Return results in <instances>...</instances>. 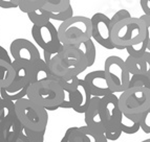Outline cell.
<instances>
[{
  "label": "cell",
  "instance_id": "obj_1",
  "mask_svg": "<svg viewBox=\"0 0 150 142\" xmlns=\"http://www.w3.org/2000/svg\"><path fill=\"white\" fill-rule=\"evenodd\" d=\"M43 60L47 64L53 80H68L78 77L88 68L84 53L78 47L63 45L60 51H43Z\"/></svg>",
  "mask_w": 150,
  "mask_h": 142
},
{
  "label": "cell",
  "instance_id": "obj_2",
  "mask_svg": "<svg viewBox=\"0 0 150 142\" xmlns=\"http://www.w3.org/2000/svg\"><path fill=\"white\" fill-rule=\"evenodd\" d=\"M111 39L115 49H126L146 39V25L140 18L130 17L111 28Z\"/></svg>",
  "mask_w": 150,
  "mask_h": 142
},
{
  "label": "cell",
  "instance_id": "obj_3",
  "mask_svg": "<svg viewBox=\"0 0 150 142\" xmlns=\"http://www.w3.org/2000/svg\"><path fill=\"white\" fill-rule=\"evenodd\" d=\"M26 97L47 111H56L64 101V90L56 80H42L30 86Z\"/></svg>",
  "mask_w": 150,
  "mask_h": 142
},
{
  "label": "cell",
  "instance_id": "obj_4",
  "mask_svg": "<svg viewBox=\"0 0 150 142\" xmlns=\"http://www.w3.org/2000/svg\"><path fill=\"white\" fill-rule=\"evenodd\" d=\"M58 33L63 45L78 47L82 43L93 39L91 19L84 16H74L61 23L58 27Z\"/></svg>",
  "mask_w": 150,
  "mask_h": 142
},
{
  "label": "cell",
  "instance_id": "obj_5",
  "mask_svg": "<svg viewBox=\"0 0 150 142\" xmlns=\"http://www.w3.org/2000/svg\"><path fill=\"white\" fill-rule=\"evenodd\" d=\"M16 114L24 129L45 132L48 123V111L24 97L15 102Z\"/></svg>",
  "mask_w": 150,
  "mask_h": 142
},
{
  "label": "cell",
  "instance_id": "obj_6",
  "mask_svg": "<svg viewBox=\"0 0 150 142\" xmlns=\"http://www.w3.org/2000/svg\"><path fill=\"white\" fill-rule=\"evenodd\" d=\"M102 116L104 123V134L108 141H115L123 134L121 129L123 113L120 109L119 97L111 93L102 97Z\"/></svg>",
  "mask_w": 150,
  "mask_h": 142
},
{
  "label": "cell",
  "instance_id": "obj_7",
  "mask_svg": "<svg viewBox=\"0 0 150 142\" xmlns=\"http://www.w3.org/2000/svg\"><path fill=\"white\" fill-rule=\"evenodd\" d=\"M104 72L113 93H123L129 88L130 77L125 60L118 55H110L104 63Z\"/></svg>",
  "mask_w": 150,
  "mask_h": 142
},
{
  "label": "cell",
  "instance_id": "obj_8",
  "mask_svg": "<svg viewBox=\"0 0 150 142\" xmlns=\"http://www.w3.org/2000/svg\"><path fill=\"white\" fill-rule=\"evenodd\" d=\"M123 114L140 115L150 108V89L143 87L128 88L119 97Z\"/></svg>",
  "mask_w": 150,
  "mask_h": 142
},
{
  "label": "cell",
  "instance_id": "obj_9",
  "mask_svg": "<svg viewBox=\"0 0 150 142\" xmlns=\"http://www.w3.org/2000/svg\"><path fill=\"white\" fill-rule=\"evenodd\" d=\"M12 65L15 69V78L11 86L0 88V95L3 99L16 102L28 96V88L30 86V66L17 61H13Z\"/></svg>",
  "mask_w": 150,
  "mask_h": 142
},
{
  "label": "cell",
  "instance_id": "obj_10",
  "mask_svg": "<svg viewBox=\"0 0 150 142\" xmlns=\"http://www.w3.org/2000/svg\"><path fill=\"white\" fill-rule=\"evenodd\" d=\"M30 34L34 41L43 51L57 53L63 47V44L59 38L58 28H56L52 22H48L42 26L33 25Z\"/></svg>",
  "mask_w": 150,
  "mask_h": 142
},
{
  "label": "cell",
  "instance_id": "obj_11",
  "mask_svg": "<svg viewBox=\"0 0 150 142\" xmlns=\"http://www.w3.org/2000/svg\"><path fill=\"white\" fill-rule=\"evenodd\" d=\"M10 51L13 60L25 64L30 67L41 59L39 49L36 47L35 44L23 38L15 39L11 43Z\"/></svg>",
  "mask_w": 150,
  "mask_h": 142
},
{
  "label": "cell",
  "instance_id": "obj_12",
  "mask_svg": "<svg viewBox=\"0 0 150 142\" xmlns=\"http://www.w3.org/2000/svg\"><path fill=\"white\" fill-rule=\"evenodd\" d=\"M91 19L93 24V39L106 49H115L111 39L110 18L103 13H96Z\"/></svg>",
  "mask_w": 150,
  "mask_h": 142
},
{
  "label": "cell",
  "instance_id": "obj_13",
  "mask_svg": "<svg viewBox=\"0 0 150 142\" xmlns=\"http://www.w3.org/2000/svg\"><path fill=\"white\" fill-rule=\"evenodd\" d=\"M93 97H104L113 93L108 85L104 70H95L87 73L83 78Z\"/></svg>",
  "mask_w": 150,
  "mask_h": 142
},
{
  "label": "cell",
  "instance_id": "obj_14",
  "mask_svg": "<svg viewBox=\"0 0 150 142\" xmlns=\"http://www.w3.org/2000/svg\"><path fill=\"white\" fill-rule=\"evenodd\" d=\"M85 125L97 131L104 133V123L102 116V98L93 97L88 106L86 112L84 113Z\"/></svg>",
  "mask_w": 150,
  "mask_h": 142
},
{
  "label": "cell",
  "instance_id": "obj_15",
  "mask_svg": "<svg viewBox=\"0 0 150 142\" xmlns=\"http://www.w3.org/2000/svg\"><path fill=\"white\" fill-rule=\"evenodd\" d=\"M91 98H93V96L90 94L84 80L80 78L75 91V100H74L73 110L76 113L84 114L87 110L88 106H89L90 101H91Z\"/></svg>",
  "mask_w": 150,
  "mask_h": 142
},
{
  "label": "cell",
  "instance_id": "obj_16",
  "mask_svg": "<svg viewBox=\"0 0 150 142\" xmlns=\"http://www.w3.org/2000/svg\"><path fill=\"white\" fill-rule=\"evenodd\" d=\"M17 117L15 102L8 99L0 100V132Z\"/></svg>",
  "mask_w": 150,
  "mask_h": 142
},
{
  "label": "cell",
  "instance_id": "obj_17",
  "mask_svg": "<svg viewBox=\"0 0 150 142\" xmlns=\"http://www.w3.org/2000/svg\"><path fill=\"white\" fill-rule=\"evenodd\" d=\"M30 85L36 84V83L42 82V80H52V77H53L47 64L45 63V61L43 59H40L34 65L30 66Z\"/></svg>",
  "mask_w": 150,
  "mask_h": 142
},
{
  "label": "cell",
  "instance_id": "obj_18",
  "mask_svg": "<svg viewBox=\"0 0 150 142\" xmlns=\"http://www.w3.org/2000/svg\"><path fill=\"white\" fill-rule=\"evenodd\" d=\"M23 125L20 122V120L16 117L13 120L12 123L3 129L0 132V142H12L15 139H17L21 134H23Z\"/></svg>",
  "mask_w": 150,
  "mask_h": 142
},
{
  "label": "cell",
  "instance_id": "obj_19",
  "mask_svg": "<svg viewBox=\"0 0 150 142\" xmlns=\"http://www.w3.org/2000/svg\"><path fill=\"white\" fill-rule=\"evenodd\" d=\"M141 115H126L123 114L121 121V129L123 134L134 135L141 129Z\"/></svg>",
  "mask_w": 150,
  "mask_h": 142
},
{
  "label": "cell",
  "instance_id": "obj_20",
  "mask_svg": "<svg viewBox=\"0 0 150 142\" xmlns=\"http://www.w3.org/2000/svg\"><path fill=\"white\" fill-rule=\"evenodd\" d=\"M60 142H90L84 127H71L66 130Z\"/></svg>",
  "mask_w": 150,
  "mask_h": 142
},
{
  "label": "cell",
  "instance_id": "obj_21",
  "mask_svg": "<svg viewBox=\"0 0 150 142\" xmlns=\"http://www.w3.org/2000/svg\"><path fill=\"white\" fill-rule=\"evenodd\" d=\"M15 78V69L11 63L0 60V88H6L12 85Z\"/></svg>",
  "mask_w": 150,
  "mask_h": 142
},
{
  "label": "cell",
  "instance_id": "obj_22",
  "mask_svg": "<svg viewBox=\"0 0 150 142\" xmlns=\"http://www.w3.org/2000/svg\"><path fill=\"white\" fill-rule=\"evenodd\" d=\"M126 66L131 75L145 74L146 73V63L144 57H134L131 55H128L125 60Z\"/></svg>",
  "mask_w": 150,
  "mask_h": 142
},
{
  "label": "cell",
  "instance_id": "obj_23",
  "mask_svg": "<svg viewBox=\"0 0 150 142\" xmlns=\"http://www.w3.org/2000/svg\"><path fill=\"white\" fill-rule=\"evenodd\" d=\"M13 1L18 5L21 12L28 14L30 12H35L42 8L48 0H13Z\"/></svg>",
  "mask_w": 150,
  "mask_h": 142
},
{
  "label": "cell",
  "instance_id": "obj_24",
  "mask_svg": "<svg viewBox=\"0 0 150 142\" xmlns=\"http://www.w3.org/2000/svg\"><path fill=\"white\" fill-rule=\"evenodd\" d=\"M28 17L30 21L33 23V25H37V26H42V25L47 24L50 22V13L47 12L44 8H40L35 12H30L28 14Z\"/></svg>",
  "mask_w": 150,
  "mask_h": 142
},
{
  "label": "cell",
  "instance_id": "obj_25",
  "mask_svg": "<svg viewBox=\"0 0 150 142\" xmlns=\"http://www.w3.org/2000/svg\"><path fill=\"white\" fill-rule=\"evenodd\" d=\"M78 48L84 53L86 60H87L88 68L91 67V66L95 64L96 62V57H97V50H96L95 43H93V39L86 41V42L82 43L81 45L78 46Z\"/></svg>",
  "mask_w": 150,
  "mask_h": 142
},
{
  "label": "cell",
  "instance_id": "obj_26",
  "mask_svg": "<svg viewBox=\"0 0 150 142\" xmlns=\"http://www.w3.org/2000/svg\"><path fill=\"white\" fill-rule=\"evenodd\" d=\"M70 5V0H48L43 8L50 13H61L67 10Z\"/></svg>",
  "mask_w": 150,
  "mask_h": 142
},
{
  "label": "cell",
  "instance_id": "obj_27",
  "mask_svg": "<svg viewBox=\"0 0 150 142\" xmlns=\"http://www.w3.org/2000/svg\"><path fill=\"white\" fill-rule=\"evenodd\" d=\"M126 51H127L128 55H131V57H144L145 53L148 51V46H147V42H146V39L144 41H142L141 43L128 46L126 48Z\"/></svg>",
  "mask_w": 150,
  "mask_h": 142
},
{
  "label": "cell",
  "instance_id": "obj_28",
  "mask_svg": "<svg viewBox=\"0 0 150 142\" xmlns=\"http://www.w3.org/2000/svg\"><path fill=\"white\" fill-rule=\"evenodd\" d=\"M132 87H143L150 89V76L146 74L131 75L129 83V88Z\"/></svg>",
  "mask_w": 150,
  "mask_h": 142
},
{
  "label": "cell",
  "instance_id": "obj_29",
  "mask_svg": "<svg viewBox=\"0 0 150 142\" xmlns=\"http://www.w3.org/2000/svg\"><path fill=\"white\" fill-rule=\"evenodd\" d=\"M73 17H74V10L71 5H70L66 10H64V12L50 13V19H52V20L61 21V22H64V21L68 20V19H70V18H73Z\"/></svg>",
  "mask_w": 150,
  "mask_h": 142
},
{
  "label": "cell",
  "instance_id": "obj_30",
  "mask_svg": "<svg viewBox=\"0 0 150 142\" xmlns=\"http://www.w3.org/2000/svg\"><path fill=\"white\" fill-rule=\"evenodd\" d=\"M23 133L28 138V142H44L45 132H37L28 129H23Z\"/></svg>",
  "mask_w": 150,
  "mask_h": 142
},
{
  "label": "cell",
  "instance_id": "obj_31",
  "mask_svg": "<svg viewBox=\"0 0 150 142\" xmlns=\"http://www.w3.org/2000/svg\"><path fill=\"white\" fill-rule=\"evenodd\" d=\"M131 15H130V13L128 12L127 10L125 8H122V10H119L117 13H115V15L112 17L110 18V25H111V28L115 26V24H118L119 22L121 21L125 20L127 18H130Z\"/></svg>",
  "mask_w": 150,
  "mask_h": 142
},
{
  "label": "cell",
  "instance_id": "obj_32",
  "mask_svg": "<svg viewBox=\"0 0 150 142\" xmlns=\"http://www.w3.org/2000/svg\"><path fill=\"white\" fill-rule=\"evenodd\" d=\"M141 130L145 134H150V108L141 115Z\"/></svg>",
  "mask_w": 150,
  "mask_h": 142
},
{
  "label": "cell",
  "instance_id": "obj_33",
  "mask_svg": "<svg viewBox=\"0 0 150 142\" xmlns=\"http://www.w3.org/2000/svg\"><path fill=\"white\" fill-rule=\"evenodd\" d=\"M141 19L145 22L146 25V42H147L148 50L150 51V16L142 15Z\"/></svg>",
  "mask_w": 150,
  "mask_h": 142
},
{
  "label": "cell",
  "instance_id": "obj_34",
  "mask_svg": "<svg viewBox=\"0 0 150 142\" xmlns=\"http://www.w3.org/2000/svg\"><path fill=\"white\" fill-rule=\"evenodd\" d=\"M0 60L5 61V62L11 63V64H12L13 61H14V60H12L11 55H8V50L5 49V48L3 47V46H1V45H0Z\"/></svg>",
  "mask_w": 150,
  "mask_h": 142
},
{
  "label": "cell",
  "instance_id": "obj_35",
  "mask_svg": "<svg viewBox=\"0 0 150 142\" xmlns=\"http://www.w3.org/2000/svg\"><path fill=\"white\" fill-rule=\"evenodd\" d=\"M0 8L8 10V8H18V5L13 0H0Z\"/></svg>",
  "mask_w": 150,
  "mask_h": 142
},
{
  "label": "cell",
  "instance_id": "obj_36",
  "mask_svg": "<svg viewBox=\"0 0 150 142\" xmlns=\"http://www.w3.org/2000/svg\"><path fill=\"white\" fill-rule=\"evenodd\" d=\"M144 59H145V63H146V75L150 76V51L148 50L147 52L144 55Z\"/></svg>",
  "mask_w": 150,
  "mask_h": 142
},
{
  "label": "cell",
  "instance_id": "obj_37",
  "mask_svg": "<svg viewBox=\"0 0 150 142\" xmlns=\"http://www.w3.org/2000/svg\"><path fill=\"white\" fill-rule=\"evenodd\" d=\"M12 142H28V138H26V136L24 135V133H23V134H21L17 139H15Z\"/></svg>",
  "mask_w": 150,
  "mask_h": 142
},
{
  "label": "cell",
  "instance_id": "obj_38",
  "mask_svg": "<svg viewBox=\"0 0 150 142\" xmlns=\"http://www.w3.org/2000/svg\"><path fill=\"white\" fill-rule=\"evenodd\" d=\"M141 142H150V138H148V139H146V140H143V141H141Z\"/></svg>",
  "mask_w": 150,
  "mask_h": 142
},
{
  "label": "cell",
  "instance_id": "obj_39",
  "mask_svg": "<svg viewBox=\"0 0 150 142\" xmlns=\"http://www.w3.org/2000/svg\"><path fill=\"white\" fill-rule=\"evenodd\" d=\"M1 99H2V97H1V95H0V100H1Z\"/></svg>",
  "mask_w": 150,
  "mask_h": 142
}]
</instances>
